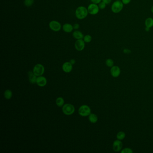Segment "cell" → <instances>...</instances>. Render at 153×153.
Masks as SVG:
<instances>
[{"label":"cell","instance_id":"cell-10","mask_svg":"<svg viewBox=\"0 0 153 153\" xmlns=\"http://www.w3.org/2000/svg\"><path fill=\"white\" fill-rule=\"evenodd\" d=\"M123 147V143L120 140H114L113 144V149L115 152H119L122 149Z\"/></svg>","mask_w":153,"mask_h":153},{"label":"cell","instance_id":"cell-21","mask_svg":"<svg viewBox=\"0 0 153 153\" xmlns=\"http://www.w3.org/2000/svg\"><path fill=\"white\" fill-rule=\"evenodd\" d=\"M106 64L107 67H111L114 66V61L112 59L108 58L107 59H106Z\"/></svg>","mask_w":153,"mask_h":153},{"label":"cell","instance_id":"cell-6","mask_svg":"<svg viewBox=\"0 0 153 153\" xmlns=\"http://www.w3.org/2000/svg\"><path fill=\"white\" fill-rule=\"evenodd\" d=\"M88 11L89 14L91 15H96L97 14L99 11V7L97 4L94 3L91 4L88 7Z\"/></svg>","mask_w":153,"mask_h":153},{"label":"cell","instance_id":"cell-32","mask_svg":"<svg viewBox=\"0 0 153 153\" xmlns=\"http://www.w3.org/2000/svg\"><path fill=\"white\" fill-rule=\"evenodd\" d=\"M151 12H152V13H153V6H152V7H151Z\"/></svg>","mask_w":153,"mask_h":153},{"label":"cell","instance_id":"cell-31","mask_svg":"<svg viewBox=\"0 0 153 153\" xmlns=\"http://www.w3.org/2000/svg\"><path fill=\"white\" fill-rule=\"evenodd\" d=\"M149 29H150V28H146H146H145V31H149Z\"/></svg>","mask_w":153,"mask_h":153},{"label":"cell","instance_id":"cell-26","mask_svg":"<svg viewBox=\"0 0 153 153\" xmlns=\"http://www.w3.org/2000/svg\"><path fill=\"white\" fill-rule=\"evenodd\" d=\"M91 2L95 4H99L100 2H102V0H90Z\"/></svg>","mask_w":153,"mask_h":153},{"label":"cell","instance_id":"cell-23","mask_svg":"<svg viewBox=\"0 0 153 153\" xmlns=\"http://www.w3.org/2000/svg\"><path fill=\"white\" fill-rule=\"evenodd\" d=\"M83 40L85 43H90L92 41V37L89 35H87L84 37Z\"/></svg>","mask_w":153,"mask_h":153},{"label":"cell","instance_id":"cell-29","mask_svg":"<svg viewBox=\"0 0 153 153\" xmlns=\"http://www.w3.org/2000/svg\"><path fill=\"white\" fill-rule=\"evenodd\" d=\"M102 1L104 3H105L106 4L108 5L111 3V2H112V0H102Z\"/></svg>","mask_w":153,"mask_h":153},{"label":"cell","instance_id":"cell-12","mask_svg":"<svg viewBox=\"0 0 153 153\" xmlns=\"http://www.w3.org/2000/svg\"><path fill=\"white\" fill-rule=\"evenodd\" d=\"M63 71L66 73H69L72 70V65L70 62H66L64 63L62 66Z\"/></svg>","mask_w":153,"mask_h":153},{"label":"cell","instance_id":"cell-19","mask_svg":"<svg viewBox=\"0 0 153 153\" xmlns=\"http://www.w3.org/2000/svg\"><path fill=\"white\" fill-rule=\"evenodd\" d=\"M56 105L58 106V107H60L63 106L64 104V100L63 97H58L56 99Z\"/></svg>","mask_w":153,"mask_h":153},{"label":"cell","instance_id":"cell-1","mask_svg":"<svg viewBox=\"0 0 153 153\" xmlns=\"http://www.w3.org/2000/svg\"><path fill=\"white\" fill-rule=\"evenodd\" d=\"M88 9L85 7L80 6L76 9L75 12L76 17L79 20H84L88 16Z\"/></svg>","mask_w":153,"mask_h":153},{"label":"cell","instance_id":"cell-30","mask_svg":"<svg viewBox=\"0 0 153 153\" xmlns=\"http://www.w3.org/2000/svg\"><path fill=\"white\" fill-rule=\"evenodd\" d=\"M70 63H71L72 65H73L74 64H75V63H76V61H75V59H72L70 60Z\"/></svg>","mask_w":153,"mask_h":153},{"label":"cell","instance_id":"cell-3","mask_svg":"<svg viewBox=\"0 0 153 153\" xmlns=\"http://www.w3.org/2000/svg\"><path fill=\"white\" fill-rule=\"evenodd\" d=\"M62 110L64 114L67 115H70L73 114L75 112V108L74 106L71 104H66L63 106Z\"/></svg>","mask_w":153,"mask_h":153},{"label":"cell","instance_id":"cell-2","mask_svg":"<svg viewBox=\"0 0 153 153\" xmlns=\"http://www.w3.org/2000/svg\"><path fill=\"white\" fill-rule=\"evenodd\" d=\"M124 4L120 1H115L111 5V10L113 13L118 14L122 11Z\"/></svg>","mask_w":153,"mask_h":153},{"label":"cell","instance_id":"cell-13","mask_svg":"<svg viewBox=\"0 0 153 153\" xmlns=\"http://www.w3.org/2000/svg\"><path fill=\"white\" fill-rule=\"evenodd\" d=\"M28 79L29 81L30 82V83L32 84H34L36 83L37 80V76L35 75L33 71H28Z\"/></svg>","mask_w":153,"mask_h":153},{"label":"cell","instance_id":"cell-28","mask_svg":"<svg viewBox=\"0 0 153 153\" xmlns=\"http://www.w3.org/2000/svg\"><path fill=\"white\" fill-rule=\"evenodd\" d=\"M73 27L74 29H75L76 30H77L80 28V25H79V24H74Z\"/></svg>","mask_w":153,"mask_h":153},{"label":"cell","instance_id":"cell-33","mask_svg":"<svg viewBox=\"0 0 153 153\" xmlns=\"http://www.w3.org/2000/svg\"><path fill=\"white\" fill-rule=\"evenodd\" d=\"M115 1H121V0H115Z\"/></svg>","mask_w":153,"mask_h":153},{"label":"cell","instance_id":"cell-14","mask_svg":"<svg viewBox=\"0 0 153 153\" xmlns=\"http://www.w3.org/2000/svg\"><path fill=\"white\" fill-rule=\"evenodd\" d=\"M63 30L67 33H70L74 29L73 25L70 24H65L63 26Z\"/></svg>","mask_w":153,"mask_h":153},{"label":"cell","instance_id":"cell-20","mask_svg":"<svg viewBox=\"0 0 153 153\" xmlns=\"http://www.w3.org/2000/svg\"><path fill=\"white\" fill-rule=\"evenodd\" d=\"M126 134L123 131H119L118 133L117 134L116 137L118 140H123L125 137Z\"/></svg>","mask_w":153,"mask_h":153},{"label":"cell","instance_id":"cell-5","mask_svg":"<svg viewBox=\"0 0 153 153\" xmlns=\"http://www.w3.org/2000/svg\"><path fill=\"white\" fill-rule=\"evenodd\" d=\"M33 72L37 76H42L45 72V68L43 65L41 64H37L35 65L33 68Z\"/></svg>","mask_w":153,"mask_h":153},{"label":"cell","instance_id":"cell-25","mask_svg":"<svg viewBox=\"0 0 153 153\" xmlns=\"http://www.w3.org/2000/svg\"><path fill=\"white\" fill-rule=\"evenodd\" d=\"M106 4L105 3L103 2L102 1L100 2L98 4V7H99V9L101 10H104V9L106 8Z\"/></svg>","mask_w":153,"mask_h":153},{"label":"cell","instance_id":"cell-24","mask_svg":"<svg viewBox=\"0 0 153 153\" xmlns=\"http://www.w3.org/2000/svg\"><path fill=\"white\" fill-rule=\"evenodd\" d=\"M121 153H132L133 151L132 149L129 148H125L124 149H122V150L121 151Z\"/></svg>","mask_w":153,"mask_h":153},{"label":"cell","instance_id":"cell-16","mask_svg":"<svg viewBox=\"0 0 153 153\" xmlns=\"http://www.w3.org/2000/svg\"><path fill=\"white\" fill-rule=\"evenodd\" d=\"M144 24L145 27L148 28H150L153 27V19L152 18H148L146 19Z\"/></svg>","mask_w":153,"mask_h":153},{"label":"cell","instance_id":"cell-7","mask_svg":"<svg viewBox=\"0 0 153 153\" xmlns=\"http://www.w3.org/2000/svg\"><path fill=\"white\" fill-rule=\"evenodd\" d=\"M49 27L51 30L57 32L61 29L62 26L59 22L55 20H53L50 22Z\"/></svg>","mask_w":153,"mask_h":153},{"label":"cell","instance_id":"cell-22","mask_svg":"<svg viewBox=\"0 0 153 153\" xmlns=\"http://www.w3.org/2000/svg\"><path fill=\"white\" fill-rule=\"evenodd\" d=\"M34 2V0H24V4L27 7H30L33 6Z\"/></svg>","mask_w":153,"mask_h":153},{"label":"cell","instance_id":"cell-15","mask_svg":"<svg viewBox=\"0 0 153 153\" xmlns=\"http://www.w3.org/2000/svg\"><path fill=\"white\" fill-rule=\"evenodd\" d=\"M73 37L76 40L82 39L84 38V35L80 31L76 30L73 33Z\"/></svg>","mask_w":153,"mask_h":153},{"label":"cell","instance_id":"cell-8","mask_svg":"<svg viewBox=\"0 0 153 153\" xmlns=\"http://www.w3.org/2000/svg\"><path fill=\"white\" fill-rule=\"evenodd\" d=\"M85 43L83 39L77 40L75 43V47L76 50L79 51H82L85 47Z\"/></svg>","mask_w":153,"mask_h":153},{"label":"cell","instance_id":"cell-17","mask_svg":"<svg viewBox=\"0 0 153 153\" xmlns=\"http://www.w3.org/2000/svg\"><path fill=\"white\" fill-rule=\"evenodd\" d=\"M88 119L91 123H94L97 122L98 120V117L96 114H91L89 115Z\"/></svg>","mask_w":153,"mask_h":153},{"label":"cell","instance_id":"cell-11","mask_svg":"<svg viewBox=\"0 0 153 153\" xmlns=\"http://www.w3.org/2000/svg\"><path fill=\"white\" fill-rule=\"evenodd\" d=\"M47 80L46 78L42 76H39L37 78V84L40 87H44L47 84Z\"/></svg>","mask_w":153,"mask_h":153},{"label":"cell","instance_id":"cell-9","mask_svg":"<svg viewBox=\"0 0 153 153\" xmlns=\"http://www.w3.org/2000/svg\"><path fill=\"white\" fill-rule=\"evenodd\" d=\"M120 69L118 66H113L111 67L110 74L113 77H118L120 75Z\"/></svg>","mask_w":153,"mask_h":153},{"label":"cell","instance_id":"cell-18","mask_svg":"<svg viewBox=\"0 0 153 153\" xmlns=\"http://www.w3.org/2000/svg\"><path fill=\"white\" fill-rule=\"evenodd\" d=\"M12 95H13V93L11 90L7 89L5 91L4 96L6 99H7V100L11 99L12 97Z\"/></svg>","mask_w":153,"mask_h":153},{"label":"cell","instance_id":"cell-4","mask_svg":"<svg viewBox=\"0 0 153 153\" xmlns=\"http://www.w3.org/2000/svg\"><path fill=\"white\" fill-rule=\"evenodd\" d=\"M79 114L81 116L85 117L89 116L91 112V109L88 106L84 105L80 106L79 109Z\"/></svg>","mask_w":153,"mask_h":153},{"label":"cell","instance_id":"cell-27","mask_svg":"<svg viewBox=\"0 0 153 153\" xmlns=\"http://www.w3.org/2000/svg\"><path fill=\"white\" fill-rule=\"evenodd\" d=\"M122 2H123V4L124 5L128 4L131 2V0H121Z\"/></svg>","mask_w":153,"mask_h":153}]
</instances>
